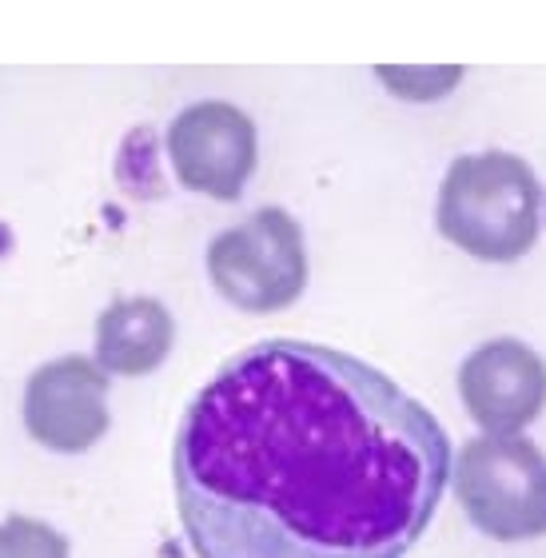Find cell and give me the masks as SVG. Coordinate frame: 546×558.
I'll list each match as a JSON object with an SVG mask.
<instances>
[{
	"instance_id": "277c9868",
	"label": "cell",
	"mask_w": 546,
	"mask_h": 558,
	"mask_svg": "<svg viewBox=\"0 0 546 558\" xmlns=\"http://www.w3.org/2000/svg\"><path fill=\"white\" fill-rule=\"evenodd\" d=\"M208 276L240 312H283L307 288V252L300 223L283 208H259L240 228L208 244Z\"/></svg>"
},
{
	"instance_id": "6da1fadb",
	"label": "cell",
	"mask_w": 546,
	"mask_h": 558,
	"mask_svg": "<svg viewBox=\"0 0 546 558\" xmlns=\"http://www.w3.org/2000/svg\"><path fill=\"white\" fill-rule=\"evenodd\" d=\"M451 475L439 418L348 351L264 339L184 411L175 507L199 558H403Z\"/></svg>"
},
{
	"instance_id": "7a4b0ae2",
	"label": "cell",
	"mask_w": 546,
	"mask_h": 558,
	"mask_svg": "<svg viewBox=\"0 0 546 558\" xmlns=\"http://www.w3.org/2000/svg\"><path fill=\"white\" fill-rule=\"evenodd\" d=\"M435 220L466 256L514 264L543 232V184L514 151H471L442 175Z\"/></svg>"
},
{
	"instance_id": "5b68a950",
	"label": "cell",
	"mask_w": 546,
	"mask_h": 558,
	"mask_svg": "<svg viewBox=\"0 0 546 558\" xmlns=\"http://www.w3.org/2000/svg\"><path fill=\"white\" fill-rule=\"evenodd\" d=\"M168 156L180 184L232 204L247 187L259 160L256 124L235 105L204 100L184 108L168 129Z\"/></svg>"
},
{
	"instance_id": "9c48e42d",
	"label": "cell",
	"mask_w": 546,
	"mask_h": 558,
	"mask_svg": "<svg viewBox=\"0 0 546 558\" xmlns=\"http://www.w3.org/2000/svg\"><path fill=\"white\" fill-rule=\"evenodd\" d=\"M0 558H69V543L52 526L16 514L0 523Z\"/></svg>"
},
{
	"instance_id": "ba28073f",
	"label": "cell",
	"mask_w": 546,
	"mask_h": 558,
	"mask_svg": "<svg viewBox=\"0 0 546 558\" xmlns=\"http://www.w3.org/2000/svg\"><path fill=\"white\" fill-rule=\"evenodd\" d=\"M175 324L160 300H117L96 319V363L108 375H148L172 351Z\"/></svg>"
},
{
	"instance_id": "3957f363",
	"label": "cell",
	"mask_w": 546,
	"mask_h": 558,
	"mask_svg": "<svg viewBox=\"0 0 546 558\" xmlns=\"http://www.w3.org/2000/svg\"><path fill=\"white\" fill-rule=\"evenodd\" d=\"M454 499L483 535H546V454L523 435H478L454 459Z\"/></svg>"
},
{
	"instance_id": "8992f818",
	"label": "cell",
	"mask_w": 546,
	"mask_h": 558,
	"mask_svg": "<svg viewBox=\"0 0 546 558\" xmlns=\"http://www.w3.org/2000/svg\"><path fill=\"white\" fill-rule=\"evenodd\" d=\"M24 427L48 451L96 447L108 430V372L84 355L45 363L24 387Z\"/></svg>"
},
{
	"instance_id": "52a82bcc",
	"label": "cell",
	"mask_w": 546,
	"mask_h": 558,
	"mask_svg": "<svg viewBox=\"0 0 546 558\" xmlns=\"http://www.w3.org/2000/svg\"><path fill=\"white\" fill-rule=\"evenodd\" d=\"M459 396L487 435H519L546 408V363L523 339H490L459 367Z\"/></svg>"
}]
</instances>
